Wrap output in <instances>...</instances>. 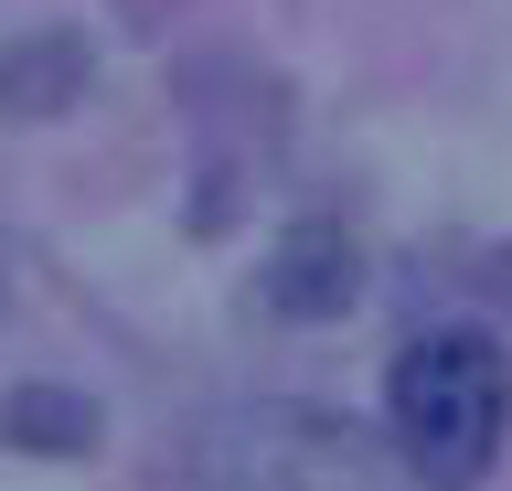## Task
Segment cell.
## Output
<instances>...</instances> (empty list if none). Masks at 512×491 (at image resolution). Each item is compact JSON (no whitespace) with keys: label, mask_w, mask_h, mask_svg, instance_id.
Listing matches in <instances>:
<instances>
[{"label":"cell","mask_w":512,"mask_h":491,"mask_svg":"<svg viewBox=\"0 0 512 491\" xmlns=\"http://www.w3.org/2000/svg\"><path fill=\"white\" fill-rule=\"evenodd\" d=\"M384 406H395V459H406L416 491H480L491 459H502V438H512V363L470 321L416 331L395 353Z\"/></svg>","instance_id":"1"},{"label":"cell","mask_w":512,"mask_h":491,"mask_svg":"<svg viewBox=\"0 0 512 491\" xmlns=\"http://www.w3.org/2000/svg\"><path fill=\"white\" fill-rule=\"evenodd\" d=\"M192 481L203 491H416L406 459L331 406H224V417H203Z\"/></svg>","instance_id":"2"},{"label":"cell","mask_w":512,"mask_h":491,"mask_svg":"<svg viewBox=\"0 0 512 491\" xmlns=\"http://www.w3.org/2000/svg\"><path fill=\"white\" fill-rule=\"evenodd\" d=\"M267 310H288V321H331V310H352V235L342 225L278 235V257H267Z\"/></svg>","instance_id":"3"},{"label":"cell","mask_w":512,"mask_h":491,"mask_svg":"<svg viewBox=\"0 0 512 491\" xmlns=\"http://www.w3.org/2000/svg\"><path fill=\"white\" fill-rule=\"evenodd\" d=\"M0 427H11L22 449H86V438H96V406H86V395H43V385H22Z\"/></svg>","instance_id":"4"}]
</instances>
